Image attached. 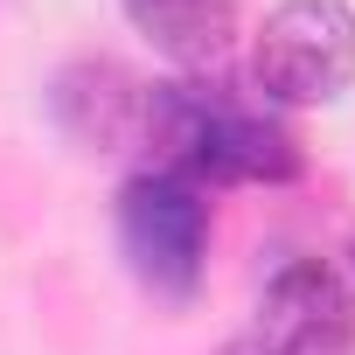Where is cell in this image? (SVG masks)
I'll list each match as a JSON object with an SVG mask.
<instances>
[{
  "label": "cell",
  "instance_id": "obj_6",
  "mask_svg": "<svg viewBox=\"0 0 355 355\" xmlns=\"http://www.w3.org/2000/svg\"><path fill=\"white\" fill-rule=\"evenodd\" d=\"M125 15L174 63H216L237 35V0H125Z\"/></svg>",
  "mask_w": 355,
  "mask_h": 355
},
{
  "label": "cell",
  "instance_id": "obj_1",
  "mask_svg": "<svg viewBox=\"0 0 355 355\" xmlns=\"http://www.w3.org/2000/svg\"><path fill=\"white\" fill-rule=\"evenodd\" d=\"M146 139L160 146V167L189 174L196 189L202 182H293L300 174L293 132L223 84L146 91Z\"/></svg>",
  "mask_w": 355,
  "mask_h": 355
},
{
  "label": "cell",
  "instance_id": "obj_2",
  "mask_svg": "<svg viewBox=\"0 0 355 355\" xmlns=\"http://www.w3.org/2000/svg\"><path fill=\"white\" fill-rule=\"evenodd\" d=\"M251 77L272 105H327L355 84L348 0H279L251 42Z\"/></svg>",
  "mask_w": 355,
  "mask_h": 355
},
{
  "label": "cell",
  "instance_id": "obj_4",
  "mask_svg": "<svg viewBox=\"0 0 355 355\" xmlns=\"http://www.w3.org/2000/svg\"><path fill=\"white\" fill-rule=\"evenodd\" d=\"M258 355H355V293L327 258H279L258 320L244 334Z\"/></svg>",
  "mask_w": 355,
  "mask_h": 355
},
{
  "label": "cell",
  "instance_id": "obj_7",
  "mask_svg": "<svg viewBox=\"0 0 355 355\" xmlns=\"http://www.w3.org/2000/svg\"><path fill=\"white\" fill-rule=\"evenodd\" d=\"M223 355H258V348H251V341H230V348H223Z\"/></svg>",
  "mask_w": 355,
  "mask_h": 355
},
{
  "label": "cell",
  "instance_id": "obj_5",
  "mask_svg": "<svg viewBox=\"0 0 355 355\" xmlns=\"http://www.w3.org/2000/svg\"><path fill=\"white\" fill-rule=\"evenodd\" d=\"M49 112H56V125H63L84 153H119L125 139L146 132V91H139L119 63H105V56L63 63L56 84H49Z\"/></svg>",
  "mask_w": 355,
  "mask_h": 355
},
{
  "label": "cell",
  "instance_id": "obj_3",
  "mask_svg": "<svg viewBox=\"0 0 355 355\" xmlns=\"http://www.w3.org/2000/svg\"><path fill=\"white\" fill-rule=\"evenodd\" d=\"M119 244L132 258V272L153 293H196L202 258H209V196L189 174H132L119 189Z\"/></svg>",
  "mask_w": 355,
  "mask_h": 355
}]
</instances>
